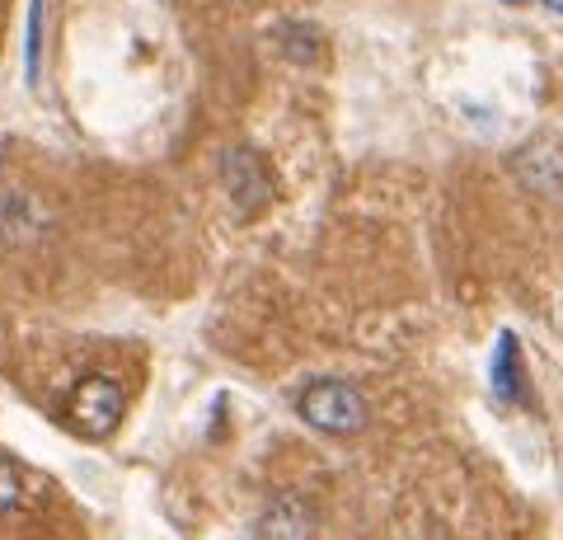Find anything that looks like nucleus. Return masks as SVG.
<instances>
[{"instance_id":"nucleus-1","label":"nucleus","mask_w":563,"mask_h":540,"mask_svg":"<svg viewBox=\"0 0 563 540\" xmlns=\"http://www.w3.org/2000/svg\"><path fill=\"white\" fill-rule=\"evenodd\" d=\"M296 414L306 418L314 432H329V438H357V432L372 423V409H366V395L347 381H310L296 399Z\"/></svg>"},{"instance_id":"nucleus-2","label":"nucleus","mask_w":563,"mask_h":540,"mask_svg":"<svg viewBox=\"0 0 563 540\" xmlns=\"http://www.w3.org/2000/svg\"><path fill=\"white\" fill-rule=\"evenodd\" d=\"M122 386L109 376H85L76 390H70V428L90 442L113 438V428L122 423Z\"/></svg>"},{"instance_id":"nucleus-3","label":"nucleus","mask_w":563,"mask_h":540,"mask_svg":"<svg viewBox=\"0 0 563 540\" xmlns=\"http://www.w3.org/2000/svg\"><path fill=\"white\" fill-rule=\"evenodd\" d=\"M221 179H225V194H231V202L240 207L244 217H250V212H263V207L273 202L268 169H263V161H258V155H254L250 146L225 151V161H221Z\"/></svg>"},{"instance_id":"nucleus-4","label":"nucleus","mask_w":563,"mask_h":540,"mask_svg":"<svg viewBox=\"0 0 563 540\" xmlns=\"http://www.w3.org/2000/svg\"><path fill=\"white\" fill-rule=\"evenodd\" d=\"M258 540H314V513L301 494H277L258 517Z\"/></svg>"},{"instance_id":"nucleus-5","label":"nucleus","mask_w":563,"mask_h":540,"mask_svg":"<svg viewBox=\"0 0 563 540\" xmlns=\"http://www.w3.org/2000/svg\"><path fill=\"white\" fill-rule=\"evenodd\" d=\"M488 390L503 399V405H521L526 381H521V343L517 334H498V353L488 362Z\"/></svg>"},{"instance_id":"nucleus-6","label":"nucleus","mask_w":563,"mask_h":540,"mask_svg":"<svg viewBox=\"0 0 563 540\" xmlns=\"http://www.w3.org/2000/svg\"><path fill=\"white\" fill-rule=\"evenodd\" d=\"M20 503H24V480L14 475L10 465H0V517L14 513V508H20Z\"/></svg>"},{"instance_id":"nucleus-7","label":"nucleus","mask_w":563,"mask_h":540,"mask_svg":"<svg viewBox=\"0 0 563 540\" xmlns=\"http://www.w3.org/2000/svg\"><path fill=\"white\" fill-rule=\"evenodd\" d=\"M38 47H43V0L29 10V80H38Z\"/></svg>"},{"instance_id":"nucleus-8","label":"nucleus","mask_w":563,"mask_h":540,"mask_svg":"<svg viewBox=\"0 0 563 540\" xmlns=\"http://www.w3.org/2000/svg\"><path fill=\"white\" fill-rule=\"evenodd\" d=\"M512 5H517V0H512Z\"/></svg>"}]
</instances>
